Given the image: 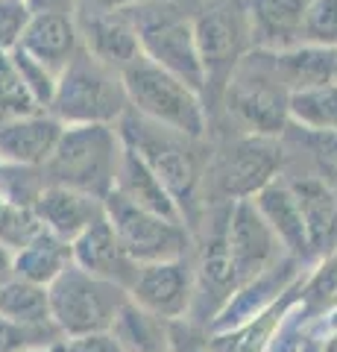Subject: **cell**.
Listing matches in <instances>:
<instances>
[{"label": "cell", "mask_w": 337, "mask_h": 352, "mask_svg": "<svg viewBox=\"0 0 337 352\" xmlns=\"http://www.w3.org/2000/svg\"><path fill=\"white\" fill-rule=\"evenodd\" d=\"M299 302L308 311V317L337 308V252H332L311 276L302 282Z\"/></svg>", "instance_id": "obj_31"}, {"label": "cell", "mask_w": 337, "mask_h": 352, "mask_svg": "<svg viewBox=\"0 0 337 352\" xmlns=\"http://www.w3.org/2000/svg\"><path fill=\"white\" fill-rule=\"evenodd\" d=\"M32 208H36V214L47 232L59 235L68 244H73L94 220L106 214L100 197L82 194L77 188H65V185H45V191L38 194Z\"/></svg>", "instance_id": "obj_18"}, {"label": "cell", "mask_w": 337, "mask_h": 352, "mask_svg": "<svg viewBox=\"0 0 337 352\" xmlns=\"http://www.w3.org/2000/svg\"><path fill=\"white\" fill-rule=\"evenodd\" d=\"M115 191L124 194L129 203H135L147 212H156L167 220H176V223H185V217L179 212L176 200L167 194V188L159 182V176L141 162L132 150L126 147L124 153V162H121V170H117V182H115Z\"/></svg>", "instance_id": "obj_25"}, {"label": "cell", "mask_w": 337, "mask_h": 352, "mask_svg": "<svg viewBox=\"0 0 337 352\" xmlns=\"http://www.w3.org/2000/svg\"><path fill=\"white\" fill-rule=\"evenodd\" d=\"M132 18L138 27L141 53L202 94L205 85H209V74H205L197 47L194 21L176 15L173 9H161V12H138V9H132Z\"/></svg>", "instance_id": "obj_8"}, {"label": "cell", "mask_w": 337, "mask_h": 352, "mask_svg": "<svg viewBox=\"0 0 337 352\" xmlns=\"http://www.w3.org/2000/svg\"><path fill=\"white\" fill-rule=\"evenodd\" d=\"M124 85H126L129 109H135L147 120H156V124L179 132V135H188L194 141L205 135L202 94L194 91L188 82H182L170 71L159 68L147 56L135 59L124 71Z\"/></svg>", "instance_id": "obj_4"}, {"label": "cell", "mask_w": 337, "mask_h": 352, "mask_svg": "<svg viewBox=\"0 0 337 352\" xmlns=\"http://www.w3.org/2000/svg\"><path fill=\"white\" fill-rule=\"evenodd\" d=\"M41 229H45V223L38 220L36 208L12 203L0 194V244L6 250L18 252L21 247H27Z\"/></svg>", "instance_id": "obj_30"}, {"label": "cell", "mask_w": 337, "mask_h": 352, "mask_svg": "<svg viewBox=\"0 0 337 352\" xmlns=\"http://www.w3.org/2000/svg\"><path fill=\"white\" fill-rule=\"evenodd\" d=\"M299 285H297V288H299ZM297 288L281 296V300L273 308H267L264 314L253 317V320L235 326V329H229V332H211L209 335L211 352H267L270 344H273L276 332L281 329V323L288 320V314L293 311V305L299 302Z\"/></svg>", "instance_id": "obj_22"}, {"label": "cell", "mask_w": 337, "mask_h": 352, "mask_svg": "<svg viewBox=\"0 0 337 352\" xmlns=\"http://www.w3.org/2000/svg\"><path fill=\"white\" fill-rule=\"evenodd\" d=\"M297 285H299V258H293V256L281 258L276 267H270L267 273H261L258 279L246 282L244 288H237L232 294V300L220 308V314L214 317V323L209 329L211 332H229V329L264 314L267 308H273L281 296L290 294Z\"/></svg>", "instance_id": "obj_12"}, {"label": "cell", "mask_w": 337, "mask_h": 352, "mask_svg": "<svg viewBox=\"0 0 337 352\" xmlns=\"http://www.w3.org/2000/svg\"><path fill=\"white\" fill-rule=\"evenodd\" d=\"M226 250L237 276V288L281 261L279 238L253 200H235L226 206Z\"/></svg>", "instance_id": "obj_9"}, {"label": "cell", "mask_w": 337, "mask_h": 352, "mask_svg": "<svg viewBox=\"0 0 337 352\" xmlns=\"http://www.w3.org/2000/svg\"><path fill=\"white\" fill-rule=\"evenodd\" d=\"M30 18L32 12L27 0H0V50L12 53L18 47L27 32Z\"/></svg>", "instance_id": "obj_34"}, {"label": "cell", "mask_w": 337, "mask_h": 352, "mask_svg": "<svg viewBox=\"0 0 337 352\" xmlns=\"http://www.w3.org/2000/svg\"><path fill=\"white\" fill-rule=\"evenodd\" d=\"M18 47H24L30 56L47 65L53 74H62L82 47L80 24L71 12H36Z\"/></svg>", "instance_id": "obj_19"}, {"label": "cell", "mask_w": 337, "mask_h": 352, "mask_svg": "<svg viewBox=\"0 0 337 352\" xmlns=\"http://www.w3.org/2000/svg\"><path fill=\"white\" fill-rule=\"evenodd\" d=\"M50 317L62 338H85L108 332L121 308L129 302V291L115 282L91 276L89 270L71 264L50 285Z\"/></svg>", "instance_id": "obj_5"}, {"label": "cell", "mask_w": 337, "mask_h": 352, "mask_svg": "<svg viewBox=\"0 0 337 352\" xmlns=\"http://www.w3.org/2000/svg\"><path fill=\"white\" fill-rule=\"evenodd\" d=\"M117 129L124 135V144L159 176V182L176 200L185 223L188 226L197 223L202 168H200L197 153L191 147L194 138L179 135V132L156 124V120H147L135 109H129L121 118Z\"/></svg>", "instance_id": "obj_1"}, {"label": "cell", "mask_w": 337, "mask_h": 352, "mask_svg": "<svg viewBox=\"0 0 337 352\" xmlns=\"http://www.w3.org/2000/svg\"><path fill=\"white\" fill-rule=\"evenodd\" d=\"M71 264H73V244L45 229L27 247L12 252V276L50 288Z\"/></svg>", "instance_id": "obj_24"}, {"label": "cell", "mask_w": 337, "mask_h": 352, "mask_svg": "<svg viewBox=\"0 0 337 352\" xmlns=\"http://www.w3.org/2000/svg\"><path fill=\"white\" fill-rule=\"evenodd\" d=\"M12 62H15V68L21 74V80L27 82L30 94L36 97V103L45 109V112H50L53 97H56V85H59V74H53L47 65H41L36 56H30L24 47L12 50Z\"/></svg>", "instance_id": "obj_32"}, {"label": "cell", "mask_w": 337, "mask_h": 352, "mask_svg": "<svg viewBox=\"0 0 337 352\" xmlns=\"http://www.w3.org/2000/svg\"><path fill=\"white\" fill-rule=\"evenodd\" d=\"M0 317L18 326H53L50 291L45 285H32L12 276L0 285Z\"/></svg>", "instance_id": "obj_27"}, {"label": "cell", "mask_w": 337, "mask_h": 352, "mask_svg": "<svg viewBox=\"0 0 337 352\" xmlns=\"http://www.w3.org/2000/svg\"><path fill=\"white\" fill-rule=\"evenodd\" d=\"M194 296H197V273L191 270L188 258L141 264L129 288V300L167 323L188 320L194 311Z\"/></svg>", "instance_id": "obj_10"}, {"label": "cell", "mask_w": 337, "mask_h": 352, "mask_svg": "<svg viewBox=\"0 0 337 352\" xmlns=\"http://www.w3.org/2000/svg\"><path fill=\"white\" fill-rule=\"evenodd\" d=\"M290 120L317 135H337V82L290 94Z\"/></svg>", "instance_id": "obj_28"}, {"label": "cell", "mask_w": 337, "mask_h": 352, "mask_svg": "<svg viewBox=\"0 0 337 352\" xmlns=\"http://www.w3.org/2000/svg\"><path fill=\"white\" fill-rule=\"evenodd\" d=\"M38 112H45V109L36 103L27 82L21 80V74L12 62V53L0 50V126L9 124V120L38 115Z\"/></svg>", "instance_id": "obj_29"}, {"label": "cell", "mask_w": 337, "mask_h": 352, "mask_svg": "<svg viewBox=\"0 0 337 352\" xmlns=\"http://www.w3.org/2000/svg\"><path fill=\"white\" fill-rule=\"evenodd\" d=\"M249 41L264 53H281L305 41V12L311 0H241Z\"/></svg>", "instance_id": "obj_14"}, {"label": "cell", "mask_w": 337, "mask_h": 352, "mask_svg": "<svg viewBox=\"0 0 337 352\" xmlns=\"http://www.w3.org/2000/svg\"><path fill=\"white\" fill-rule=\"evenodd\" d=\"M279 162L281 150L276 147L273 138L249 135L237 141V147L232 150V156L226 159L220 170V191L229 197V203L253 200L261 188H267L276 179Z\"/></svg>", "instance_id": "obj_13"}, {"label": "cell", "mask_w": 337, "mask_h": 352, "mask_svg": "<svg viewBox=\"0 0 337 352\" xmlns=\"http://www.w3.org/2000/svg\"><path fill=\"white\" fill-rule=\"evenodd\" d=\"M323 352H337V332L323 344Z\"/></svg>", "instance_id": "obj_41"}, {"label": "cell", "mask_w": 337, "mask_h": 352, "mask_svg": "<svg viewBox=\"0 0 337 352\" xmlns=\"http://www.w3.org/2000/svg\"><path fill=\"white\" fill-rule=\"evenodd\" d=\"M194 32H197V47L209 82H214L220 74L232 76L237 62L244 59V44L249 38V24L241 0L205 9L200 18H194Z\"/></svg>", "instance_id": "obj_11"}, {"label": "cell", "mask_w": 337, "mask_h": 352, "mask_svg": "<svg viewBox=\"0 0 337 352\" xmlns=\"http://www.w3.org/2000/svg\"><path fill=\"white\" fill-rule=\"evenodd\" d=\"M264 53H253L237 62L229 76V112L246 124L253 135L276 138L281 135L290 118V91L276 71V59L270 53V65L261 62Z\"/></svg>", "instance_id": "obj_6"}, {"label": "cell", "mask_w": 337, "mask_h": 352, "mask_svg": "<svg viewBox=\"0 0 337 352\" xmlns=\"http://www.w3.org/2000/svg\"><path fill=\"white\" fill-rule=\"evenodd\" d=\"M124 352H170V323L129 300L108 329Z\"/></svg>", "instance_id": "obj_26"}, {"label": "cell", "mask_w": 337, "mask_h": 352, "mask_svg": "<svg viewBox=\"0 0 337 352\" xmlns=\"http://www.w3.org/2000/svg\"><path fill=\"white\" fill-rule=\"evenodd\" d=\"M147 0H80L82 12H132V9L144 6Z\"/></svg>", "instance_id": "obj_37"}, {"label": "cell", "mask_w": 337, "mask_h": 352, "mask_svg": "<svg viewBox=\"0 0 337 352\" xmlns=\"http://www.w3.org/2000/svg\"><path fill=\"white\" fill-rule=\"evenodd\" d=\"M253 203L258 206V212L270 223V229L276 232L279 244L288 247V252L293 258L302 261V258L314 256L305 217H302V208H299L297 194H293V188H290V182L273 179L267 188H261L253 197Z\"/></svg>", "instance_id": "obj_20"}, {"label": "cell", "mask_w": 337, "mask_h": 352, "mask_svg": "<svg viewBox=\"0 0 337 352\" xmlns=\"http://www.w3.org/2000/svg\"><path fill=\"white\" fill-rule=\"evenodd\" d=\"M73 264L89 270L91 276H100L106 282H115L121 288H132L138 276V264L129 258L121 238H117L112 220L106 214L85 229V232L73 241Z\"/></svg>", "instance_id": "obj_16"}, {"label": "cell", "mask_w": 337, "mask_h": 352, "mask_svg": "<svg viewBox=\"0 0 337 352\" xmlns=\"http://www.w3.org/2000/svg\"><path fill=\"white\" fill-rule=\"evenodd\" d=\"M170 352H211L209 338L194 323L176 320L170 323Z\"/></svg>", "instance_id": "obj_35"}, {"label": "cell", "mask_w": 337, "mask_h": 352, "mask_svg": "<svg viewBox=\"0 0 337 352\" xmlns=\"http://www.w3.org/2000/svg\"><path fill=\"white\" fill-rule=\"evenodd\" d=\"M12 279V250H6L0 244V285Z\"/></svg>", "instance_id": "obj_39"}, {"label": "cell", "mask_w": 337, "mask_h": 352, "mask_svg": "<svg viewBox=\"0 0 337 352\" xmlns=\"http://www.w3.org/2000/svg\"><path fill=\"white\" fill-rule=\"evenodd\" d=\"M290 188L305 217L314 256H332L337 250V194L320 179H297L290 182Z\"/></svg>", "instance_id": "obj_23"}, {"label": "cell", "mask_w": 337, "mask_h": 352, "mask_svg": "<svg viewBox=\"0 0 337 352\" xmlns=\"http://www.w3.org/2000/svg\"><path fill=\"white\" fill-rule=\"evenodd\" d=\"M3 170H6V164H3V162H0V179H3Z\"/></svg>", "instance_id": "obj_42"}, {"label": "cell", "mask_w": 337, "mask_h": 352, "mask_svg": "<svg viewBox=\"0 0 337 352\" xmlns=\"http://www.w3.org/2000/svg\"><path fill=\"white\" fill-rule=\"evenodd\" d=\"M273 59L281 82L288 85L290 94L337 82V47L302 41L290 50L273 53Z\"/></svg>", "instance_id": "obj_21"}, {"label": "cell", "mask_w": 337, "mask_h": 352, "mask_svg": "<svg viewBox=\"0 0 337 352\" xmlns=\"http://www.w3.org/2000/svg\"><path fill=\"white\" fill-rule=\"evenodd\" d=\"M65 132L50 112L27 115L0 126V162L6 168H45Z\"/></svg>", "instance_id": "obj_17"}, {"label": "cell", "mask_w": 337, "mask_h": 352, "mask_svg": "<svg viewBox=\"0 0 337 352\" xmlns=\"http://www.w3.org/2000/svg\"><path fill=\"white\" fill-rule=\"evenodd\" d=\"M50 349L53 352H124L121 344L108 332L85 335V338H62L59 344H53Z\"/></svg>", "instance_id": "obj_36"}, {"label": "cell", "mask_w": 337, "mask_h": 352, "mask_svg": "<svg viewBox=\"0 0 337 352\" xmlns=\"http://www.w3.org/2000/svg\"><path fill=\"white\" fill-rule=\"evenodd\" d=\"M106 217L112 220L124 250L129 252L138 267L141 264H159V261H176L188 256L191 235L188 226L167 220L156 212H147L135 203H129L124 194L112 191L103 200Z\"/></svg>", "instance_id": "obj_7"}, {"label": "cell", "mask_w": 337, "mask_h": 352, "mask_svg": "<svg viewBox=\"0 0 337 352\" xmlns=\"http://www.w3.org/2000/svg\"><path fill=\"white\" fill-rule=\"evenodd\" d=\"M126 112H129V97L124 85V74L108 68L106 62L80 47L77 56L68 62V68L59 74L50 115L65 126H82V124H121Z\"/></svg>", "instance_id": "obj_3"}, {"label": "cell", "mask_w": 337, "mask_h": 352, "mask_svg": "<svg viewBox=\"0 0 337 352\" xmlns=\"http://www.w3.org/2000/svg\"><path fill=\"white\" fill-rule=\"evenodd\" d=\"M302 352H323V344H317V340H305V346H302Z\"/></svg>", "instance_id": "obj_40"}, {"label": "cell", "mask_w": 337, "mask_h": 352, "mask_svg": "<svg viewBox=\"0 0 337 352\" xmlns=\"http://www.w3.org/2000/svg\"><path fill=\"white\" fill-rule=\"evenodd\" d=\"M77 3H80V0H27V6H30L32 15H36V12H71L73 15Z\"/></svg>", "instance_id": "obj_38"}, {"label": "cell", "mask_w": 337, "mask_h": 352, "mask_svg": "<svg viewBox=\"0 0 337 352\" xmlns=\"http://www.w3.org/2000/svg\"><path fill=\"white\" fill-rule=\"evenodd\" d=\"M124 153L126 144L117 124L65 126L56 153L41 173L47 176V185H65L106 200L115 191Z\"/></svg>", "instance_id": "obj_2"}, {"label": "cell", "mask_w": 337, "mask_h": 352, "mask_svg": "<svg viewBox=\"0 0 337 352\" xmlns=\"http://www.w3.org/2000/svg\"><path fill=\"white\" fill-rule=\"evenodd\" d=\"M302 36L308 44L337 47V0H311Z\"/></svg>", "instance_id": "obj_33"}, {"label": "cell", "mask_w": 337, "mask_h": 352, "mask_svg": "<svg viewBox=\"0 0 337 352\" xmlns=\"http://www.w3.org/2000/svg\"><path fill=\"white\" fill-rule=\"evenodd\" d=\"M77 24L82 47L108 68L124 74L135 59L144 56L132 12H82Z\"/></svg>", "instance_id": "obj_15"}]
</instances>
